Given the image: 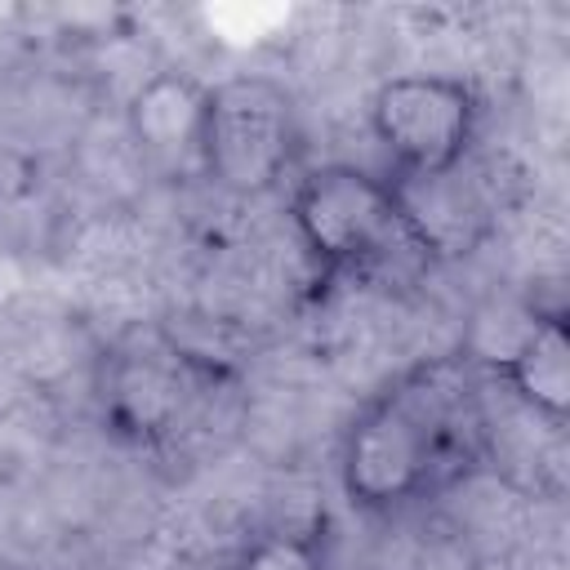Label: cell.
Listing matches in <instances>:
<instances>
[{
	"label": "cell",
	"mask_w": 570,
	"mask_h": 570,
	"mask_svg": "<svg viewBox=\"0 0 570 570\" xmlns=\"http://www.w3.org/2000/svg\"><path fill=\"white\" fill-rule=\"evenodd\" d=\"M490 450L468 356H423L370 392L338 436V490L365 517H401L463 485Z\"/></svg>",
	"instance_id": "6da1fadb"
},
{
	"label": "cell",
	"mask_w": 570,
	"mask_h": 570,
	"mask_svg": "<svg viewBox=\"0 0 570 570\" xmlns=\"http://www.w3.org/2000/svg\"><path fill=\"white\" fill-rule=\"evenodd\" d=\"M236 392V365L156 325L120 334L98 356L94 374V405L102 432L147 459L187 454L223 419Z\"/></svg>",
	"instance_id": "7a4b0ae2"
},
{
	"label": "cell",
	"mask_w": 570,
	"mask_h": 570,
	"mask_svg": "<svg viewBox=\"0 0 570 570\" xmlns=\"http://www.w3.org/2000/svg\"><path fill=\"white\" fill-rule=\"evenodd\" d=\"M285 218L321 285L361 281L401 254H419L396 183L352 160L303 165L285 187Z\"/></svg>",
	"instance_id": "3957f363"
},
{
	"label": "cell",
	"mask_w": 570,
	"mask_h": 570,
	"mask_svg": "<svg viewBox=\"0 0 570 570\" xmlns=\"http://www.w3.org/2000/svg\"><path fill=\"white\" fill-rule=\"evenodd\" d=\"M298 98L276 76H223L205 94L200 178L236 200H258L294 183L303 169Z\"/></svg>",
	"instance_id": "277c9868"
},
{
	"label": "cell",
	"mask_w": 570,
	"mask_h": 570,
	"mask_svg": "<svg viewBox=\"0 0 570 570\" xmlns=\"http://www.w3.org/2000/svg\"><path fill=\"white\" fill-rule=\"evenodd\" d=\"M481 94L463 76L405 71L370 94L365 120L387 156L392 183H432L468 165L481 138Z\"/></svg>",
	"instance_id": "5b68a950"
},
{
	"label": "cell",
	"mask_w": 570,
	"mask_h": 570,
	"mask_svg": "<svg viewBox=\"0 0 570 570\" xmlns=\"http://www.w3.org/2000/svg\"><path fill=\"white\" fill-rule=\"evenodd\" d=\"M209 80L160 67L142 76L125 102V129L147 169L165 178H200V125Z\"/></svg>",
	"instance_id": "8992f818"
},
{
	"label": "cell",
	"mask_w": 570,
	"mask_h": 570,
	"mask_svg": "<svg viewBox=\"0 0 570 570\" xmlns=\"http://www.w3.org/2000/svg\"><path fill=\"white\" fill-rule=\"evenodd\" d=\"M494 374L503 379V387L530 410L539 414L548 428H561L570 414V334H566V316L552 312H534L525 321V330L508 343V352L499 356Z\"/></svg>",
	"instance_id": "52a82bcc"
},
{
	"label": "cell",
	"mask_w": 570,
	"mask_h": 570,
	"mask_svg": "<svg viewBox=\"0 0 570 570\" xmlns=\"http://www.w3.org/2000/svg\"><path fill=\"white\" fill-rule=\"evenodd\" d=\"M227 570H330V525L325 521H285L249 534Z\"/></svg>",
	"instance_id": "ba28073f"
},
{
	"label": "cell",
	"mask_w": 570,
	"mask_h": 570,
	"mask_svg": "<svg viewBox=\"0 0 570 570\" xmlns=\"http://www.w3.org/2000/svg\"><path fill=\"white\" fill-rule=\"evenodd\" d=\"M0 570H13V566H0Z\"/></svg>",
	"instance_id": "9c48e42d"
}]
</instances>
